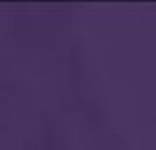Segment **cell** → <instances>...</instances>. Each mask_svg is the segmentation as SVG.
I'll return each instance as SVG.
<instances>
[]
</instances>
